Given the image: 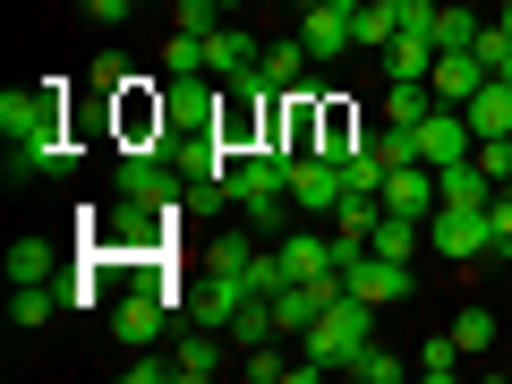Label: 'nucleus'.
<instances>
[{
    "instance_id": "f257e3e1",
    "label": "nucleus",
    "mask_w": 512,
    "mask_h": 384,
    "mask_svg": "<svg viewBox=\"0 0 512 384\" xmlns=\"http://www.w3.org/2000/svg\"><path fill=\"white\" fill-rule=\"evenodd\" d=\"M308 154H282V146H248L231 163V205L256 222V231H291V171Z\"/></svg>"
},
{
    "instance_id": "f03ea898",
    "label": "nucleus",
    "mask_w": 512,
    "mask_h": 384,
    "mask_svg": "<svg viewBox=\"0 0 512 384\" xmlns=\"http://www.w3.org/2000/svg\"><path fill=\"white\" fill-rule=\"evenodd\" d=\"M367 342H376V299H359L350 282H342V299H333V308L316 316L308 333H299V350H308V359L325 367V376H333V367H350Z\"/></svg>"
},
{
    "instance_id": "7ed1b4c3",
    "label": "nucleus",
    "mask_w": 512,
    "mask_h": 384,
    "mask_svg": "<svg viewBox=\"0 0 512 384\" xmlns=\"http://www.w3.org/2000/svg\"><path fill=\"white\" fill-rule=\"evenodd\" d=\"M171 222H180V205H137V197H120L111 214H86V248H94V256H146V248H163V239H171Z\"/></svg>"
},
{
    "instance_id": "20e7f679",
    "label": "nucleus",
    "mask_w": 512,
    "mask_h": 384,
    "mask_svg": "<svg viewBox=\"0 0 512 384\" xmlns=\"http://www.w3.org/2000/svg\"><path fill=\"white\" fill-rule=\"evenodd\" d=\"M427 256H444V265L495 256V205H436L427 214Z\"/></svg>"
},
{
    "instance_id": "39448f33",
    "label": "nucleus",
    "mask_w": 512,
    "mask_h": 384,
    "mask_svg": "<svg viewBox=\"0 0 512 384\" xmlns=\"http://www.w3.org/2000/svg\"><path fill=\"white\" fill-rule=\"evenodd\" d=\"M120 197H137V205H180V197H188V171L171 163V146H120Z\"/></svg>"
},
{
    "instance_id": "423d86ee",
    "label": "nucleus",
    "mask_w": 512,
    "mask_h": 384,
    "mask_svg": "<svg viewBox=\"0 0 512 384\" xmlns=\"http://www.w3.org/2000/svg\"><path fill=\"white\" fill-rule=\"evenodd\" d=\"M163 120H171V137H214L222 128V77H171Z\"/></svg>"
},
{
    "instance_id": "0eeeda50",
    "label": "nucleus",
    "mask_w": 512,
    "mask_h": 384,
    "mask_svg": "<svg viewBox=\"0 0 512 384\" xmlns=\"http://www.w3.org/2000/svg\"><path fill=\"white\" fill-rule=\"evenodd\" d=\"M299 43H308L316 60H342L350 43H359V0H308V9H299Z\"/></svg>"
},
{
    "instance_id": "6e6552de",
    "label": "nucleus",
    "mask_w": 512,
    "mask_h": 384,
    "mask_svg": "<svg viewBox=\"0 0 512 384\" xmlns=\"http://www.w3.org/2000/svg\"><path fill=\"white\" fill-rule=\"evenodd\" d=\"M461 154H478V128H470V111H461V103H436V111H427V120H419V163H461Z\"/></svg>"
},
{
    "instance_id": "1a4fd4ad",
    "label": "nucleus",
    "mask_w": 512,
    "mask_h": 384,
    "mask_svg": "<svg viewBox=\"0 0 512 384\" xmlns=\"http://www.w3.org/2000/svg\"><path fill=\"white\" fill-rule=\"evenodd\" d=\"M265 146L316 154V146H325V103H316L308 86H291V94H282V111H274V137H265Z\"/></svg>"
},
{
    "instance_id": "9d476101",
    "label": "nucleus",
    "mask_w": 512,
    "mask_h": 384,
    "mask_svg": "<svg viewBox=\"0 0 512 384\" xmlns=\"http://www.w3.org/2000/svg\"><path fill=\"white\" fill-rule=\"evenodd\" d=\"M239 299H248V274H239V265H205V282L188 291V316H197V325H214V333H231Z\"/></svg>"
},
{
    "instance_id": "9b49d317",
    "label": "nucleus",
    "mask_w": 512,
    "mask_h": 384,
    "mask_svg": "<svg viewBox=\"0 0 512 384\" xmlns=\"http://www.w3.org/2000/svg\"><path fill=\"white\" fill-rule=\"evenodd\" d=\"M436 205H444L436 163H393V171H384V214H410V222H427Z\"/></svg>"
},
{
    "instance_id": "f8f14e48",
    "label": "nucleus",
    "mask_w": 512,
    "mask_h": 384,
    "mask_svg": "<svg viewBox=\"0 0 512 384\" xmlns=\"http://www.w3.org/2000/svg\"><path fill=\"white\" fill-rule=\"evenodd\" d=\"M350 188H342V163L333 154H308V163L291 171V205L299 214H316V222H333V205H342Z\"/></svg>"
},
{
    "instance_id": "ddd939ff",
    "label": "nucleus",
    "mask_w": 512,
    "mask_h": 384,
    "mask_svg": "<svg viewBox=\"0 0 512 384\" xmlns=\"http://www.w3.org/2000/svg\"><path fill=\"white\" fill-rule=\"evenodd\" d=\"M333 299H342V274H316V282H291V291L274 299V325H282V333H291V342H299V333H308L316 316L333 308Z\"/></svg>"
},
{
    "instance_id": "4468645a",
    "label": "nucleus",
    "mask_w": 512,
    "mask_h": 384,
    "mask_svg": "<svg viewBox=\"0 0 512 384\" xmlns=\"http://www.w3.org/2000/svg\"><path fill=\"white\" fill-rule=\"evenodd\" d=\"M256 60H265V43H256L248 26H231V18H222L214 35H205V77H222V86H231V77H248Z\"/></svg>"
},
{
    "instance_id": "2eb2a0df",
    "label": "nucleus",
    "mask_w": 512,
    "mask_h": 384,
    "mask_svg": "<svg viewBox=\"0 0 512 384\" xmlns=\"http://www.w3.org/2000/svg\"><path fill=\"white\" fill-rule=\"evenodd\" d=\"M350 291H359V299H376V308H393V299H410V265H402V256H376V248H367L359 256V265H350Z\"/></svg>"
},
{
    "instance_id": "dca6fc26",
    "label": "nucleus",
    "mask_w": 512,
    "mask_h": 384,
    "mask_svg": "<svg viewBox=\"0 0 512 384\" xmlns=\"http://www.w3.org/2000/svg\"><path fill=\"white\" fill-rule=\"evenodd\" d=\"M487 60H478V52H436V69H427V86H436V103H470V94L478 86H487Z\"/></svg>"
},
{
    "instance_id": "f3484780",
    "label": "nucleus",
    "mask_w": 512,
    "mask_h": 384,
    "mask_svg": "<svg viewBox=\"0 0 512 384\" xmlns=\"http://www.w3.org/2000/svg\"><path fill=\"white\" fill-rule=\"evenodd\" d=\"M111 325H120V342H128V350H146V342H163V291H154V282H146V291H128V299H120V316H111Z\"/></svg>"
},
{
    "instance_id": "a211bd4d",
    "label": "nucleus",
    "mask_w": 512,
    "mask_h": 384,
    "mask_svg": "<svg viewBox=\"0 0 512 384\" xmlns=\"http://www.w3.org/2000/svg\"><path fill=\"white\" fill-rule=\"evenodd\" d=\"M436 52H478V35H487V18H478L470 0H436Z\"/></svg>"
},
{
    "instance_id": "6ab92c4d",
    "label": "nucleus",
    "mask_w": 512,
    "mask_h": 384,
    "mask_svg": "<svg viewBox=\"0 0 512 384\" xmlns=\"http://www.w3.org/2000/svg\"><path fill=\"white\" fill-rule=\"evenodd\" d=\"M436 188H444V205H495V180H487V163H478V154L444 163V171H436Z\"/></svg>"
},
{
    "instance_id": "aec40b11",
    "label": "nucleus",
    "mask_w": 512,
    "mask_h": 384,
    "mask_svg": "<svg viewBox=\"0 0 512 384\" xmlns=\"http://www.w3.org/2000/svg\"><path fill=\"white\" fill-rule=\"evenodd\" d=\"M308 43H299V26H291V35H282V43H265V60H256V69H265V86H274V94H291L299 86V77H308Z\"/></svg>"
},
{
    "instance_id": "412c9836",
    "label": "nucleus",
    "mask_w": 512,
    "mask_h": 384,
    "mask_svg": "<svg viewBox=\"0 0 512 384\" xmlns=\"http://www.w3.org/2000/svg\"><path fill=\"white\" fill-rule=\"evenodd\" d=\"M77 146H69V128L60 137H35V146H9V180H35V171H69Z\"/></svg>"
},
{
    "instance_id": "4be33fe9",
    "label": "nucleus",
    "mask_w": 512,
    "mask_h": 384,
    "mask_svg": "<svg viewBox=\"0 0 512 384\" xmlns=\"http://www.w3.org/2000/svg\"><path fill=\"white\" fill-rule=\"evenodd\" d=\"M461 111H470L478 137H512V86H504V77H487V86H478Z\"/></svg>"
},
{
    "instance_id": "5701e85b",
    "label": "nucleus",
    "mask_w": 512,
    "mask_h": 384,
    "mask_svg": "<svg viewBox=\"0 0 512 384\" xmlns=\"http://www.w3.org/2000/svg\"><path fill=\"white\" fill-rule=\"evenodd\" d=\"M427 111H436V86H427V77H384V120L419 128Z\"/></svg>"
},
{
    "instance_id": "b1692460",
    "label": "nucleus",
    "mask_w": 512,
    "mask_h": 384,
    "mask_svg": "<svg viewBox=\"0 0 512 384\" xmlns=\"http://www.w3.org/2000/svg\"><path fill=\"white\" fill-rule=\"evenodd\" d=\"M222 342H231V333H214V325H197V333H188L180 350H171V359H180V376H188V384H205V376H222Z\"/></svg>"
},
{
    "instance_id": "393cba45",
    "label": "nucleus",
    "mask_w": 512,
    "mask_h": 384,
    "mask_svg": "<svg viewBox=\"0 0 512 384\" xmlns=\"http://www.w3.org/2000/svg\"><path fill=\"white\" fill-rule=\"evenodd\" d=\"M419 239H427V222H410V214H376L367 248H376V256H402V265H410V256H419Z\"/></svg>"
},
{
    "instance_id": "a878e982",
    "label": "nucleus",
    "mask_w": 512,
    "mask_h": 384,
    "mask_svg": "<svg viewBox=\"0 0 512 384\" xmlns=\"http://www.w3.org/2000/svg\"><path fill=\"white\" fill-rule=\"evenodd\" d=\"M274 333H282L274 325V299L248 291V299H239V316H231V350H256V342H274Z\"/></svg>"
},
{
    "instance_id": "bb28decb",
    "label": "nucleus",
    "mask_w": 512,
    "mask_h": 384,
    "mask_svg": "<svg viewBox=\"0 0 512 384\" xmlns=\"http://www.w3.org/2000/svg\"><path fill=\"white\" fill-rule=\"evenodd\" d=\"M436 69V35H393L384 43V77H427Z\"/></svg>"
},
{
    "instance_id": "cd10ccee",
    "label": "nucleus",
    "mask_w": 512,
    "mask_h": 384,
    "mask_svg": "<svg viewBox=\"0 0 512 384\" xmlns=\"http://www.w3.org/2000/svg\"><path fill=\"white\" fill-rule=\"evenodd\" d=\"M52 308H60V291H43V282H18V291H9V325L18 333H35Z\"/></svg>"
},
{
    "instance_id": "c85d7f7f",
    "label": "nucleus",
    "mask_w": 512,
    "mask_h": 384,
    "mask_svg": "<svg viewBox=\"0 0 512 384\" xmlns=\"http://www.w3.org/2000/svg\"><path fill=\"white\" fill-rule=\"evenodd\" d=\"M342 376H359V384H402V376H410V359H393V350H384V342H367L359 359L342 367Z\"/></svg>"
},
{
    "instance_id": "c756f323",
    "label": "nucleus",
    "mask_w": 512,
    "mask_h": 384,
    "mask_svg": "<svg viewBox=\"0 0 512 384\" xmlns=\"http://www.w3.org/2000/svg\"><path fill=\"white\" fill-rule=\"evenodd\" d=\"M52 239H18V248H9V282H52Z\"/></svg>"
},
{
    "instance_id": "7c9ffc66",
    "label": "nucleus",
    "mask_w": 512,
    "mask_h": 384,
    "mask_svg": "<svg viewBox=\"0 0 512 384\" xmlns=\"http://www.w3.org/2000/svg\"><path fill=\"white\" fill-rule=\"evenodd\" d=\"M453 342L470 350V359H487V350H495V308H461L453 316Z\"/></svg>"
},
{
    "instance_id": "2f4dec72",
    "label": "nucleus",
    "mask_w": 512,
    "mask_h": 384,
    "mask_svg": "<svg viewBox=\"0 0 512 384\" xmlns=\"http://www.w3.org/2000/svg\"><path fill=\"white\" fill-rule=\"evenodd\" d=\"M163 77H205V35H180V26H171V43H163Z\"/></svg>"
},
{
    "instance_id": "473e14b6",
    "label": "nucleus",
    "mask_w": 512,
    "mask_h": 384,
    "mask_svg": "<svg viewBox=\"0 0 512 384\" xmlns=\"http://www.w3.org/2000/svg\"><path fill=\"white\" fill-rule=\"evenodd\" d=\"M376 214H384V197H342V205H333V231L367 239V231H376Z\"/></svg>"
},
{
    "instance_id": "72a5a7b5",
    "label": "nucleus",
    "mask_w": 512,
    "mask_h": 384,
    "mask_svg": "<svg viewBox=\"0 0 512 384\" xmlns=\"http://www.w3.org/2000/svg\"><path fill=\"white\" fill-rule=\"evenodd\" d=\"M222 18H231L222 0H171V26H180V35H214Z\"/></svg>"
},
{
    "instance_id": "f704fd0d",
    "label": "nucleus",
    "mask_w": 512,
    "mask_h": 384,
    "mask_svg": "<svg viewBox=\"0 0 512 384\" xmlns=\"http://www.w3.org/2000/svg\"><path fill=\"white\" fill-rule=\"evenodd\" d=\"M393 35H402V26H393V0H359V43L367 52H384Z\"/></svg>"
},
{
    "instance_id": "c9c22d12",
    "label": "nucleus",
    "mask_w": 512,
    "mask_h": 384,
    "mask_svg": "<svg viewBox=\"0 0 512 384\" xmlns=\"http://www.w3.org/2000/svg\"><path fill=\"white\" fill-rule=\"evenodd\" d=\"M461 359H470V350H461L453 333H444V342H427V350H419V376H453Z\"/></svg>"
},
{
    "instance_id": "e433bc0d",
    "label": "nucleus",
    "mask_w": 512,
    "mask_h": 384,
    "mask_svg": "<svg viewBox=\"0 0 512 384\" xmlns=\"http://www.w3.org/2000/svg\"><path fill=\"white\" fill-rule=\"evenodd\" d=\"M86 86H94V94H120V86H128V60H120V52L86 60Z\"/></svg>"
},
{
    "instance_id": "4c0bfd02",
    "label": "nucleus",
    "mask_w": 512,
    "mask_h": 384,
    "mask_svg": "<svg viewBox=\"0 0 512 384\" xmlns=\"http://www.w3.org/2000/svg\"><path fill=\"white\" fill-rule=\"evenodd\" d=\"M239 367H248V376H256V384H274V376H291V359H282V350H274V342H256V350H248V359H239Z\"/></svg>"
},
{
    "instance_id": "58836bf2",
    "label": "nucleus",
    "mask_w": 512,
    "mask_h": 384,
    "mask_svg": "<svg viewBox=\"0 0 512 384\" xmlns=\"http://www.w3.org/2000/svg\"><path fill=\"white\" fill-rule=\"evenodd\" d=\"M248 256H256V239H248V231H222L214 248H205V265H248Z\"/></svg>"
},
{
    "instance_id": "ea45409f",
    "label": "nucleus",
    "mask_w": 512,
    "mask_h": 384,
    "mask_svg": "<svg viewBox=\"0 0 512 384\" xmlns=\"http://www.w3.org/2000/svg\"><path fill=\"white\" fill-rule=\"evenodd\" d=\"M478 163H487V180L504 188L512 180V137H478Z\"/></svg>"
},
{
    "instance_id": "a19ab883",
    "label": "nucleus",
    "mask_w": 512,
    "mask_h": 384,
    "mask_svg": "<svg viewBox=\"0 0 512 384\" xmlns=\"http://www.w3.org/2000/svg\"><path fill=\"white\" fill-rule=\"evenodd\" d=\"M180 376V359H128V384H171Z\"/></svg>"
},
{
    "instance_id": "79ce46f5",
    "label": "nucleus",
    "mask_w": 512,
    "mask_h": 384,
    "mask_svg": "<svg viewBox=\"0 0 512 384\" xmlns=\"http://www.w3.org/2000/svg\"><path fill=\"white\" fill-rule=\"evenodd\" d=\"M504 52H512V35H504V26H487V35H478V60H487V69H504Z\"/></svg>"
},
{
    "instance_id": "37998d69",
    "label": "nucleus",
    "mask_w": 512,
    "mask_h": 384,
    "mask_svg": "<svg viewBox=\"0 0 512 384\" xmlns=\"http://www.w3.org/2000/svg\"><path fill=\"white\" fill-rule=\"evenodd\" d=\"M128 9L137 0H86V18H103V26H128Z\"/></svg>"
},
{
    "instance_id": "c03bdc74",
    "label": "nucleus",
    "mask_w": 512,
    "mask_h": 384,
    "mask_svg": "<svg viewBox=\"0 0 512 384\" xmlns=\"http://www.w3.org/2000/svg\"><path fill=\"white\" fill-rule=\"evenodd\" d=\"M495 256L512 265V205H504V197H495Z\"/></svg>"
},
{
    "instance_id": "a18cd8bd",
    "label": "nucleus",
    "mask_w": 512,
    "mask_h": 384,
    "mask_svg": "<svg viewBox=\"0 0 512 384\" xmlns=\"http://www.w3.org/2000/svg\"><path fill=\"white\" fill-rule=\"evenodd\" d=\"M495 26H504V35H512V0H495Z\"/></svg>"
},
{
    "instance_id": "49530a36",
    "label": "nucleus",
    "mask_w": 512,
    "mask_h": 384,
    "mask_svg": "<svg viewBox=\"0 0 512 384\" xmlns=\"http://www.w3.org/2000/svg\"><path fill=\"white\" fill-rule=\"evenodd\" d=\"M495 77H504V86H512V52H504V69H495Z\"/></svg>"
},
{
    "instance_id": "de8ad7c7",
    "label": "nucleus",
    "mask_w": 512,
    "mask_h": 384,
    "mask_svg": "<svg viewBox=\"0 0 512 384\" xmlns=\"http://www.w3.org/2000/svg\"><path fill=\"white\" fill-rule=\"evenodd\" d=\"M504 205H512V180H504Z\"/></svg>"
},
{
    "instance_id": "09e8293b",
    "label": "nucleus",
    "mask_w": 512,
    "mask_h": 384,
    "mask_svg": "<svg viewBox=\"0 0 512 384\" xmlns=\"http://www.w3.org/2000/svg\"><path fill=\"white\" fill-rule=\"evenodd\" d=\"M222 9H239V0H222Z\"/></svg>"
},
{
    "instance_id": "8fccbe9b",
    "label": "nucleus",
    "mask_w": 512,
    "mask_h": 384,
    "mask_svg": "<svg viewBox=\"0 0 512 384\" xmlns=\"http://www.w3.org/2000/svg\"><path fill=\"white\" fill-rule=\"evenodd\" d=\"M470 9H487V0H470Z\"/></svg>"
},
{
    "instance_id": "3c124183",
    "label": "nucleus",
    "mask_w": 512,
    "mask_h": 384,
    "mask_svg": "<svg viewBox=\"0 0 512 384\" xmlns=\"http://www.w3.org/2000/svg\"><path fill=\"white\" fill-rule=\"evenodd\" d=\"M504 367H512V350H504Z\"/></svg>"
}]
</instances>
